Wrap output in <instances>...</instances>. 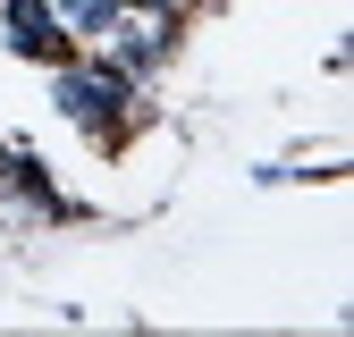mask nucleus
Returning a JSON list of instances; mask_svg holds the SVG:
<instances>
[{
    "instance_id": "20e7f679",
    "label": "nucleus",
    "mask_w": 354,
    "mask_h": 337,
    "mask_svg": "<svg viewBox=\"0 0 354 337\" xmlns=\"http://www.w3.org/2000/svg\"><path fill=\"white\" fill-rule=\"evenodd\" d=\"M136 9H177V0H136Z\"/></svg>"
},
{
    "instance_id": "f03ea898",
    "label": "nucleus",
    "mask_w": 354,
    "mask_h": 337,
    "mask_svg": "<svg viewBox=\"0 0 354 337\" xmlns=\"http://www.w3.org/2000/svg\"><path fill=\"white\" fill-rule=\"evenodd\" d=\"M0 42H9L17 59H59L68 51V26H59L51 0H9V9H0Z\"/></svg>"
},
{
    "instance_id": "f257e3e1",
    "label": "nucleus",
    "mask_w": 354,
    "mask_h": 337,
    "mask_svg": "<svg viewBox=\"0 0 354 337\" xmlns=\"http://www.w3.org/2000/svg\"><path fill=\"white\" fill-rule=\"evenodd\" d=\"M59 110L76 126H93V135H110L127 118V76L118 68H59Z\"/></svg>"
},
{
    "instance_id": "7ed1b4c3",
    "label": "nucleus",
    "mask_w": 354,
    "mask_h": 337,
    "mask_svg": "<svg viewBox=\"0 0 354 337\" xmlns=\"http://www.w3.org/2000/svg\"><path fill=\"white\" fill-rule=\"evenodd\" d=\"M51 9H59V26H68V34H110L127 0H51Z\"/></svg>"
}]
</instances>
